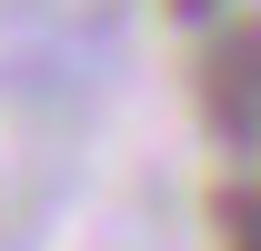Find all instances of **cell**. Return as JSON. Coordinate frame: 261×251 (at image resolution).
Masks as SVG:
<instances>
[{
  "instance_id": "1",
  "label": "cell",
  "mask_w": 261,
  "mask_h": 251,
  "mask_svg": "<svg viewBox=\"0 0 261 251\" xmlns=\"http://www.w3.org/2000/svg\"><path fill=\"white\" fill-rule=\"evenodd\" d=\"M201 111H211V131H231V141H261V20H241V31L211 40Z\"/></svg>"
},
{
  "instance_id": "2",
  "label": "cell",
  "mask_w": 261,
  "mask_h": 251,
  "mask_svg": "<svg viewBox=\"0 0 261 251\" xmlns=\"http://www.w3.org/2000/svg\"><path fill=\"white\" fill-rule=\"evenodd\" d=\"M221 251H261V191H231L221 201Z\"/></svg>"
},
{
  "instance_id": "3",
  "label": "cell",
  "mask_w": 261,
  "mask_h": 251,
  "mask_svg": "<svg viewBox=\"0 0 261 251\" xmlns=\"http://www.w3.org/2000/svg\"><path fill=\"white\" fill-rule=\"evenodd\" d=\"M171 10H181V20H201V10H211V0H171Z\"/></svg>"
}]
</instances>
